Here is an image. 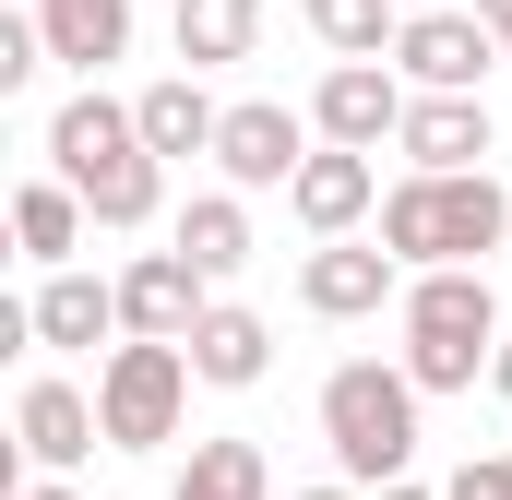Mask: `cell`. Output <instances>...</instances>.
Instances as JSON below:
<instances>
[{
    "instance_id": "f546056e",
    "label": "cell",
    "mask_w": 512,
    "mask_h": 500,
    "mask_svg": "<svg viewBox=\"0 0 512 500\" xmlns=\"http://www.w3.org/2000/svg\"><path fill=\"white\" fill-rule=\"evenodd\" d=\"M298 500H358V489H298Z\"/></svg>"
},
{
    "instance_id": "83f0119b",
    "label": "cell",
    "mask_w": 512,
    "mask_h": 500,
    "mask_svg": "<svg viewBox=\"0 0 512 500\" xmlns=\"http://www.w3.org/2000/svg\"><path fill=\"white\" fill-rule=\"evenodd\" d=\"M370 500H441V489H405V477H393V489H370Z\"/></svg>"
},
{
    "instance_id": "9a60e30c",
    "label": "cell",
    "mask_w": 512,
    "mask_h": 500,
    "mask_svg": "<svg viewBox=\"0 0 512 500\" xmlns=\"http://www.w3.org/2000/svg\"><path fill=\"white\" fill-rule=\"evenodd\" d=\"M274 370V322L262 310H203V334H191V381H215V393H251V381Z\"/></svg>"
},
{
    "instance_id": "9c48e42d",
    "label": "cell",
    "mask_w": 512,
    "mask_h": 500,
    "mask_svg": "<svg viewBox=\"0 0 512 500\" xmlns=\"http://www.w3.org/2000/svg\"><path fill=\"white\" fill-rule=\"evenodd\" d=\"M203 310H215V298H203V274H191L179 250H143V262L120 274V334L131 346H191Z\"/></svg>"
},
{
    "instance_id": "d4e9b609",
    "label": "cell",
    "mask_w": 512,
    "mask_h": 500,
    "mask_svg": "<svg viewBox=\"0 0 512 500\" xmlns=\"http://www.w3.org/2000/svg\"><path fill=\"white\" fill-rule=\"evenodd\" d=\"M489 393H501V405H512V334H501V358H489Z\"/></svg>"
},
{
    "instance_id": "4fadbf2b",
    "label": "cell",
    "mask_w": 512,
    "mask_h": 500,
    "mask_svg": "<svg viewBox=\"0 0 512 500\" xmlns=\"http://www.w3.org/2000/svg\"><path fill=\"white\" fill-rule=\"evenodd\" d=\"M12 429H24V453H36V465H84V453L108 441V417H96V393H72V381H24V405H12Z\"/></svg>"
},
{
    "instance_id": "4316f807",
    "label": "cell",
    "mask_w": 512,
    "mask_h": 500,
    "mask_svg": "<svg viewBox=\"0 0 512 500\" xmlns=\"http://www.w3.org/2000/svg\"><path fill=\"white\" fill-rule=\"evenodd\" d=\"M12 500H72V489H60V477H36V489H12Z\"/></svg>"
},
{
    "instance_id": "44dd1931",
    "label": "cell",
    "mask_w": 512,
    "mask_h": 500,
    "mask_svg": "<svg viewBox=\"0 0 512 500\" xmlns=\"http://www.w3.org/2000/svg\"><path fill=\"white\" fill-rule=\"evenodd\" d=\"M12 239H24V262H60V250L84 239V191L72 179H24L12 191Z\"/></svg>"
},
{
    "instance_id": "8992f818",
    "label": "cell",
    "mask_w": 512,
    "mask_h": 500,
    "mask_svg": "<svg viewBox=\"0 0 512 500\" xmlns=\"http://www.w3.org/2000/svg\"><path fill=\"white\" fill-rule=\"evenodd\" d=\"M405 72L393 60H334L322 72V96H310V131L334 143V155H382V143H405Z\"/></svg>"
},
{
    "instance_id": "6da1fadb",
    "label": "cell",
    "mask_w": 512,
    "mask_h": 500,
    "mask_svg": "<svg viewBox=\"0 0 512 500\" xmlns=\"http://www.w3.org/2000/svg\"><path fill=\"white\" fill-rule=\"evenodd\" d=\"M48 179H72L96 227H143V215H155V191H167V167H155L143 120H131L120 96H96V84L48 120Z\"/></svg>"
},
{
    "instance_id": "f1b7e54d",
    "label": "cell",
    "mask_w": 512,
    "mask_h": 500,
    "mask_svg": "<svg viewBox=\"0 0 512 500\" xmlns=\"http://www.w3.org/2000/svg\"><path fill=\"white\" fill-rule=\"evenodd\" d=\"M393 12H405V24H417V12H453V0H393Z\"/></svg>"
},
{
    "instance_id": "4dcf8cb0",
    "label": "cell",
    "mask_w": 512,
    "mask_h": 500,
    "mask_svg": "<svg viewBox=\"0 0 512 500\" xmlns=\"http://www.w3.org/2000/svg\"><path fill=\"white\" fill-rule=\"evenodd\" d=\"M501 60H512V36H501Z\"/></svg>"
},
{
    "instance_id": "52a82bcc",
    "label": "cell",
    "mask_w": 512,
    "mask_h": 500,
    "mask_svg": "<svg viewBox=\"0 0 512 500\" xmlns=\"http://www.w3.org/2000/svg\"><path fill=\"white\" fill-rule=\"evenodd\" d=\"M489 60H501V36H489L477 12H417V24L393 36V72H405L417 96H477Z\"/></svg>"
},
{
    "instance_id": "cb8c5ba5",
    "label": "cell",
    "mask_w": 512,
    "mask_h": 500,
    "mask_svg": "<svg viewBox=\"0 0 512 500\" xmlns=\"http://www.w3.org/2000/svg\"><path fill=\"white\" fill-rule=\"evenodd\" d=\"M441 500H512V453H477V465H465Z\"/></svg>"
},
{
    "instance_id": "e0dca14e",
    "label": "cell",
    "mask_w": 512,
    "mask_h": 500,
    "mask_svg": "<svg viewBox=\"0 0 512 500\" xmlns=\"http://www.w3.org/2000/svg\"><path fill=\"white\" fill-rule=\"evenodd\" d=\"M167 36H179V60H191V72H227V60H251L262 0H179V12H167Z\"/></svg>"
},
{
    "instance_id": "ffe728a7",
    "label": "cell",
    "mask_w": 512,
    "mask_h": 500,
    "mask_svg": "<svg viewBox=\"0 0 512 500\" xmlns=\"http://www.w3.org/2000/svg\"><path fill=\"white\" fill-rule=\"evenodd\" d=\"M167 500H274V465H262V441H191Z\"/></svg>"
},
{
    "instance_id": "30bf717a",
    "label": "cell",
    "mask_w": 512,
    "mask_h": 500,
    "mask_svg": "<svg viewBox=\"0 0 512 500\" xmlns=\"http://www.w3.org/2000/svg\"><path fill=\"white\" fill-rule=\"evenodd\" d=\"M405 286H417V274H405L382 239H370V250L334 239V250H310V262H298V298H310L322 322H370V310H382V298H405Z\"/></svg>"
},
{
    "instance_id": "2e32d148",
    "label": "cell",
    "mask_w": 512,
    "mask_h": 500,
    "mask_svg": "<svg viewBox=\"0 0 512 500\" xmlns=\"http://www.w3.org/2000/svg\"><path fill=\"white\" fill-rule=\"evenodd\" d=\"M36 36H48V60L108 72V60L131 48V0H36Z\"/></svg>"
},
{
    "instance_id": "ba28073f",
    "label": "cell",
    "mask_w": 512,
    "mask_h": 500,
    "mask_svg": "<svg viewBox=\"0 0 512 500\" xmlns=\"http://www.w3.org/2000/svg\"><path fill=\"white\" fill-rule=\"evenodd\" d=\"M215 167H227L239 191H298V167H310V120L274 108V96H251V108H227V131H215Z\"/></svg>"
},
{
    "instance_id": "7a4b0ae2",
    "label": "cell",
    "mask_w": 512,
    "mask_h": 500,
    "mask_svg": "<svg viewBox=\"0 0 512 500\" xmlns=\"http://www.w3.org/2000/svg\"><path fill=\"white\" fill-rule=\"evenodd\" d=\"M512 239V191L477 179H393L382 191V250L405 274H489V250Z\"/></svg>"
},
{
    "instance_id": "3957f363",
    "label": "cell",
    "mask_w": 512,
    "mask_h": 500,
    "mask_svg": "<svg viewBox=\"0 0 512 500\" xmlns=\"http://www.w3.org/2000/svg\"><path fill=\"white\" fill-rule=\"evenodd\" d=\"M501 298L489 274H417L405 286V381L417 393H477V370L501 358Z\"/></svg>"
},
{
    "instance_id": "8fae6325",
    "label": "cell",
    "mask_w": 512,
    "mask_h": 500,
    "mask_svg": "<svg viewBox=\"0 0 512 500\" xmlns=\"http://www.w3.org/2000/svg\"><path fill=\"white\" fill-rule=\"evenodd\" d=\"M405 167L417 179H477L489 167V108L477 96H417L405 108Z\"/></svg>"
},
{
    "instance_id": "7c38bea8",
    "label": "cell",
    "mask_w": 512,
    "mask_h": 500,
    "mask_svg": "<svg viewBox=\"0 0 512 500\" xmlns=\"http://www.w3.org/2000/svg\"><path fill=\"white\" fill-rule=\"evenodd\" d=\"M286 203H298V227H310V239L334 250L346 227H358V215H370V203H382V167H370V155H334V143H322V155L298 167V191H286Z\"/></svg>"
},
{
    "instance_id": "d6986e66",
    "label": "cell",
    "mask_w": 512,
    "mask_h": 500,
    "mask_svg": "<svg viewBox=\"0 0 512 500\" xmlns=\"http://www.w3.org/2000/svg\"><path fill=\"white\" fill-rule=\"evenodd\" d=\"M167 250H179L203 286H215V274H239V262H251V215H239V191H203V203L179 215V239H167Z\"/></svg>"
},
{
    "instance_id": "603a6c76",
    "label": "cell",
    "mask_w": 512,
    "mask_h": 500,
    "mask_svg": "<svg viewBox=\"0 0 512 500\" xmlns=\"http://www.w3.org/2000/svg\"><path fill=\"white\" fill-rule=\"evenodd\" d=\"M36 60H48L36 12H0V96H12V84H36Z\"/></svg>"
},
{
    "instance_id": "277c9868",
    "label": "cell",
    "mask_w": 512,
    "mask_h": 500,
    "mask_svg": "<svg viewBox=\"0 0 512 500\" xmlns=\"http://www.w3.org/2000/svg\"><path fill=\"white\" fill-rule=\"evenodd\" d=\"M322 441H334V465L358 489H393L417 465V381L382 370V358H346V370L322 381Z\"/></svg>"
},
{
    "instance_id": "ac0fdd59",
    "label": "cell",
    "mask_w": 512,
    "mask_h": 500,
    "mask_svg": "<svg viewBox=\"0 0 512 500\" xmlns=\"http://www.w3.org/2000/svg\"><path fill=\"white\" fill-rule=\"evenodd\" d=\"M96 334H120V286L48 274V286H36V346H96Z\"/></svg>"
},
{
    "instance_id": "5bb4252c",
    "label": "cell",
    "mask_w": 512,
    "mask_h": 500,
    "mask_svg": "<svg viewBox=\"0 0 512 500\" xmlns=\"http://www.w3.org/2000/svg\"><path fill=\"white\" fill-rule=\"evenodd\" d=\"M131 120H143V143H155V167H167V155H215V131H227V108L203 96V72H167V84H143V96H131Z\"/></svg>"
},
{
    "instance_id": "484cf974",
    "label": "cell",
    "mask_w": 512,
    "mask_h": 500,
    "mask_svg": "<svg viewBox=\"0 0 512 500\" xmlns=\"http://www.w3.org/2000/svg\"><path fill=\"white\" fill-rule=\"evenodd\" d=\"M477 24H489V36H512V0H477Z\"/></svg>"
},
{
    "instance_id": "5b68a950",
    "label": "cell",
    "mask_w": 512,
    "mask_h": 500,
    "mask_svg": "<svg viewBox=\"0 0 512 500\" xmlns=\"http://www.w3.org/2000/svg\"><path fill=\"white\" fill-rule=\"evenodd\" d=\"M179 405H191V346H108V370H96L108 453H155V441H179Z\"/></svg>"
},
{
    "instance_id": "7402d4cb",
    "label": "cell",
    "mask_w": 512,
    "mask_h": 500,
    "mask_svg": "<svg viewBox=\"0 0 512 500\" xmlns=\"http://www.w3.org/2000/svg\"><path fill=\"white\" fill-rule=\"evenodd\" d=\"M298 12H310V36H322L334 60H382L393 36H405V12H393V0H298Z\"/></svg>"
}]
</instances>
